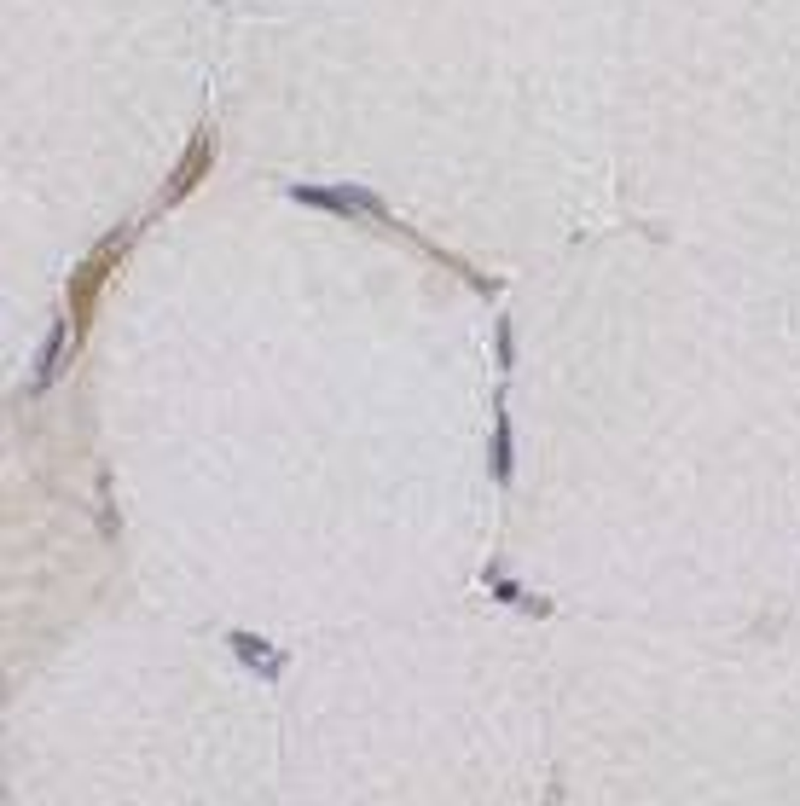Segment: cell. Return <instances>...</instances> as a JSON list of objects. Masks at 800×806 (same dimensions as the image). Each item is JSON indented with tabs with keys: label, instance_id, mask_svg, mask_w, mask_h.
I'll use <instances>...</instances> for the list:
<instances>
[{
	"label": "cell",
	"instance_id": "6da1fadb",
	"mask_svg": "<svg viewBox=\"0 0 800 806\" xmlns=\"http://www.w3.org/2000/svg\"><path fill=\"white\" fill-rule=\"evenodd\" d=\"M226 644H233V656H244L261 679H278V673H285V650H273V644L256 639V632H233Z\"/></svg>",
	"mask_w": 800,
	"mask_h": 806
},
{
	"label": "cell",
	"instance_id": "7a4b0ae2",
	"mask_svg": "<svg viewBox=\"0 0 800 806\" xmlns=\"http://www.w3.org/2000/svg\"><path fill=\"white\" fill-rule=\"evenodd\" d=\"M493 482H511V418L505 412L493 424Z\"/></svg>",
	"mask_w": 800,
	"mask_h": 806
},
{
	"label": "cell",
	"instance_id": "3957f363",
	"mask_svg": "<svg viewBox=\"0 0 800 806\" xmlns=\"http://www.w3.org/2000/svg\"><path fill=\"white\" fill-rule=\"evenodd\" d=\"M58 348H64V331H53V337H47V354H41V365H35L30 395H47V383H53V372H58Z\"/></svg>",
	"mask_w": 800,
	"mask_h": 806
}]
</instances>
